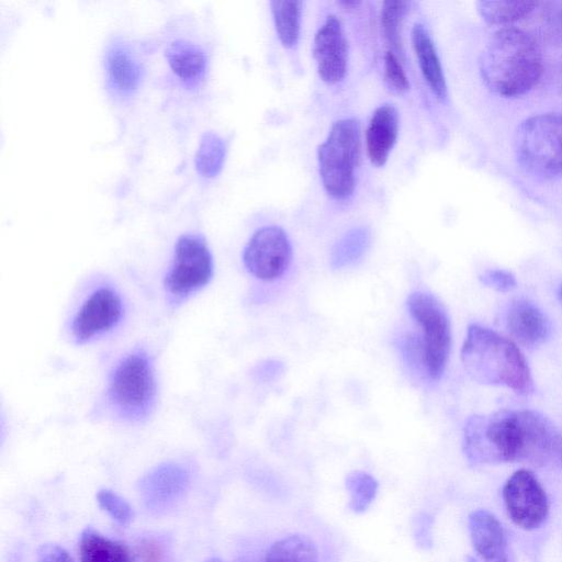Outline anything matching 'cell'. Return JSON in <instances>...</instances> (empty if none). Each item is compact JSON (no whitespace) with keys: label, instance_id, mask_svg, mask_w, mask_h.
I'll return each mask as SVG.
<instances>
[{"label":"cell","instance_id":"cell-4","mask_svg":"<svg viewBox=\"0 0 562 562\" xmlns=\"http://www.w3.org/2000/svg\"><path fill=\"white\" fill-rule=\"evenodd\" d=\"M360 153V122L353 117L336 121L317 149L322 183L331 198L345 200L352 194Z\"/></svg>","mask_w":562,"mask_h":562},{"label":"cell","instance_id":"cell-17","mask_svg":"<svg viewBox=\"0 0 562 562\" xmlns=\"http://www.w3.org/2000/svg\"><path fill=\"white\" fill-rule=\"evenodd\" d=\"M412 45L428 87L438 99H445L447 85L441 63L428 31L419 23L412 30Z\"/></svg>","mask_w":562,"mask_h":562},{"label":"cell","instance_id":"cell-11","mask_svg":"<svg viewBox=\"0 0 562 562\" xmlns=\"http://www.w3.org/2000/svg\"><path fill=\"white\" fill-rule=\"evenodd\" d=\"M123 315L119 293L110 286H100L82 302L71 322V335L77 344H86L113 329Z\"/></svg>","mask_w":562,"mask_h":562},{"label":"cell","instance_id":"cell-23","mask_svg":"<svg viewBox=\"0 0 562 562\" xmlns=\"http://www.w3.org/2000/svg\"><path fill=\"white\" fill-rule=\"evenodd\" d=\"M370 243L367 228L358 227L346 233L333 247L330 266L341 269L355 265L366 252Z\"/></svg>","mask_w":562,"mask_h":562},{"label":"cell","instance_id":"cell-9","mask_svg":"<svg viewBox=\"0 0 562 562\" xmlns=\"http://www.w3.org/2000/svg\"><path fill=\"white\" fill-rule=\"evenodd\" d=\"M292 259V247L286 233L279 226H265L248 240L243 261L255 278L271 281L280 278Z\"/></svg>","mask_w":562,"mask_h":562},{"label":"cell","instance_id":"cell-34","mask_svg":"<svg viewBox=\"0 0 562 562\" xmlns=\"http://www.w3.org/2000/svg\"><path fill=\"white\" fill-rule=\"evenodd\" d=\"M559 295H560V299H561V301H562V284H561V286H560Z\"/></svg>","mask_w":562,"mask_h":562},{"label":"cell","instance_id":"cell-24","mask_svg":"<svg viewBox=\"0 0 562 562\" xmlns=\"http://www.w3.org/2000/svg\"><path fill=\"white\" fill-rule=\"evenodd\" d=\"M538 2L526 0L480 1L477 10L481 16L492 24H508L527 16Z\"/></svg>","mask_w":562,"mask_h":562},{"label":"cell","instance_id":"cell-15","mask_svg":"<svg viewBox=\"0 0 562 562\" xmlns=\"http://www.w3.org/2000/svg\"><path fill=\"white\" fill-rule=\"evenodd\" d=\"M472 544L485 562H508L506 538L498 519L485 509H477L469 516Z\"/></svg>","mask_w":562,"mask_h":562},{"label":"cell","instance_id":"cell-5","mask_svg":"<svg viewBox=\"0 0 562 562\" xmlns=\"http://www.w3.org/2000/svg\"><path fill=\"white\" fill-rule=\"evenodd\" d=\"M108 396L115 412L124 419L140 422L150 414L156 398L153 364L143 350H134L114 367Z\"/></svg>","mask_w":562,"mask_h":562},{"label":"cell","instance_id":"cell-25","mask_svg":"<svg viewBox=\"0 0 562 562\" xmlns=\"http://www.w3.org/2000/svg\"><path fill=\"white\" fill-rule=\"evenodd\" d=\"M225 154L224 140L215 133H204L194 158L195 169L205 178L215 177L223 167Z\"/></svg>","mask_w":562,"mask_h":562},{"label":"cell","instance_id":"cell-19","mask_svg":"<svg viewBox=\"0 0 562 562\" xmlns=\"http://www.w3.org/2000/svg\"><path fill=\"white\" fill-rule=\"evenodd\" d=\"M105 64L109 78L117 91L128 93L137 88L142 67L125 46L112 45L106 53Z\"/></svg>","mask_w":562,"mask_h":562},{"label":"cell","instance_id":"cell-21","mask_svg":"<svg viewBox=\"0 0 562 562\" xmlns=\"http://www.w3.org/2000/svg\"><path fill=\"white\" fill-rule=\"evenodd\" d=\"M276 31L284 47H293L300 37L302 20V1L270 2Z\"/></svg>","mask_w":562,"mask_h":562},{"label":"cell","instance_id":"cell-31","mask_svg":"<svg viewBox=\"0 0 562 562\" xmlns=\"http://www.w3.org/2000/svg\"><path fill=\"white\" fill-rule=\"evenodd\" d=\"M162 547L153 539H143L138 542L133 555L134 562H162Z\"/></svg>","mask_w":562,"mask_h":562},{"label":"cell","instance_id":"cell-8","mask_svg":"<svg viewBox=\"0 0 562 562\" xmlns=\"http://www.w3.org/2000/svg\"><path fill=\"white\" fill-rule=\"evenodd\" d=\"M213 276V259L205 240L193 234L181 236L175 246L165 286L175 301H182L206 285Z\"/></svg>","mask_w":562,"mask_h":562},{"label":"cell","instance_id":"cell-33","mask_svg":"<svg viewBox=\"0 0 562 562\" xmlns=\"http://www.w3.org/2000/svg\"><path fill=\"white\" fill-rule=\"evenodd\" d=\"M206 562H222V561L217 558H211Z\"/></svg>","mask_w":562,"mask_h":562},{"label":"cell","instance_id":"cell-2","mask_svg":"<svg viewBox=\"0 0 562 562\" xmlns=\"http://www.w3.org/2000/svg\"><path fill=\"white\" fill-rule=\"evenodd\" d=\"M480 69L485 85L495 93L517 97L530 90L542 72V57L531 35L518 29H503L485 46Z\"/></svg>","mask_w":562,"mask_h":562},{"label":"cell","instance_id":"cell-16","mask_svg":"<svg viewBox=\"0 0 562 562\" xmlns=\"http://www.w3.org/2000/svg\"><path fill=\"white\" fill-rule=\"evenodd\" d=\"M506 325L520 345L535 347L549 335V323L543 313L527 300H516L508 308Z\"/></svg>","mask_w":562,"mask_h":562},{"label":"cell","instance_id":"cell-22","mask_svg":"<svg viewBox=\"0 0 562 562\" xmlns=\"http://www.w3.org/2000/svg\"><path fill=\"white\" fill-rule=\"evenodd\" d=\"M266 562H318L314 543L305 536L291 535L274 542Z\"/></svg>","mask_w":562,"mask_h":562},{"label":"cell","instance_id":"cell-18","mask_svg":"<svg viewBox=\"0 0 562 562\" xmlns=\"http://www.w3.org/2000/svg\"><path fill=\"white\" fill-rule=\"evenodd\" d=\"M166 58L172 71L187 85L199 82L206 71L204 50L190 42L176 41L166 49Z\"/></svg>","mask_w":562,"mask_h":562},{"label":"cell","instance_id":"cell-3","mask_svg":"<svg viewBox=\"0 0 562 562\" xmlns=\"http://www.w3.org/2000/svg\"><path fill=\"white\" fill-rule=\"evenodd\" d=\"M461 361L479 383L506 386L519 394L533 390L530 369L519 348L490 328L477 324L468 327Z\"/></svg>","mask_w":562,"mask_h":562},{"label":"cell","instance_id":"cell-10","mask_svg":"<svg viewBox=\"0 0 562 562\" xmlns=\"http://www.w3.org/2000/svg\"><path fill=\"white\" fill-rule=\"evenodd\" d=\"M503 498L510 519L522 529H536L547 518V494L529 470H517L508 477L503 488Z\"/></svg>","mask_w":562,"mask_h":562},{"label":"cell","instance_id":"cell-28","mask_svg":"<svg viewBox=\"0 0 562 562\" xmlns=\"http://www.w3.org/2000/svg\"><path fill=\"white\" fill-rule=\"evenodd\" d=\"M100 507L120 525H128L133 519V510L130 504L111 490H100L97 493Z\"/></svg>","mask_w":562,"mask_h":562},{"label":"cell","instance_id":"cell-26","mask_svg":"<svg viewBox=\"0 0 562 562\" xmlns=\"http://www.w3.org/2000/svg\"><path fill=\"white\" fill-rule=\"evenodd\" d=\"M409 3L406 1H385L381 9V29L389 50L403 56L401 27L404 16L408 12Z\"/></svg>","mask_w":562,"mask_h":562},{"label":"cell","instance_id":"cell-27","mask_svg":"<svg viewBox=\"0 0 562 562\" xmlns=\"http://www.w3.org/2000/svg\"><path fill=\"white\" fill-rule=\"evenodd\" d=\"M346 487L350 494V509L355 513H363L375 497L378 482L369 473L352 471L346 477Z\"/></svg>","mask_w":562,"mask_h":562},{"label":"cell","instance_id":"cell-12","mask_svg":"<svg viewBox=\"0 0 562 562\" xmlns=\"http://www.w3.org/2000/svg\"><path fill=\"white\" fill-rule=\"evenodd\" d=\"M313 57L321 79L328 85L340 82L347 72L348 42L342 25L335 15H328L313 41Z\"/></svg>","mask_w":562,"mask_h":562},{"label":"cell","instance_id":"cell-32","mask_svg":"<svg viewBox=\"0 0 562 562\" xmlns=\"http://www.w3.org/2000/svg\"><path fill=\"white\" fill-rule=\"evenodd\" d=\"M38 562H74L70 554L60 546L53 543L42 544L37 549Z\"/></svg>","mask_w":562,"mask_h":562},{"label":"cell","instance_id":"cell-6","mask_svg":"<svg viewBox=\"0 0 562 562\" xmlns=\"http://www.w3.org/2000/svg\"><path fill=\"white\" fill-rule=\"evenodd\" d=\"M518 162L544 178L562 175V115L546 113L522 121L514 135Z\"/></svg>","mask_w":562,"mask_h":562},{"label":"cell","instance_id":"cell-29","mask_svg":"<svg viewBox=\"0 0 562 562\" xmlns=\"http://www.w3.org/2000/svg\"><path fill=\"white\" fill-rule=\"evenodd\" d=\"M384 80L393 91L402 93L409 89V81L403 68L402 59L392 50L384 55Z\"/></svg>","mask_w":562,"mask_h":562},{"label":"cell","instance_id":"cell-7","mask_svg":"<svg viewBox=\"0 0 562 562\" xmlns=\"http://www.w3.org/2000/svg\"><path fill=\"white\" fill-rule=\"evenodd\" d=\"M407 310L420 327L417 338L426 374L437 381L445 372L450 348L451 326L442 304L430 293L416 291L406 301Z\"/></svg>","mask_w":562,"mask_h":562},{"label":"cell","instance_id":"cell-30","mask_svg":"<svg viewBox=\"0 0 562 562\" xmlns=\"http://www.w3.org/2000/svg\"><path fill=\"white\" fill-rule=\"evenodd\" d=\"M480 278L483 284L499 292H507L516 286L515 277L506 270H487Z\"/></svg>","mask_w":562,"mask_h":562},{"label":"cell","instance_id":"cell-13","mask_svg":"<svg viewBox=\"0 0 562 562\" xmlns=\"http://www.w3.org/2000/svg\"><path fill=\"white\" fill-rule=\"evenodd\" d=\"M189 473L176 463H165L149 471L139 483L140 495L151 509L171 505L186 491Z\"/></svg>","mask_w":562,"mask_h":562},{"label":"cell","instance_id":"cell-14","mask_svg":"<svg viewBox=\"0 0 562 562\" xmlns=\"http://www.w3.org/2000/svg\"><path fill=\"white\" fill-rule=\"evenodd\" d=\"M398 127V112L392 104H382L373 112L366 131V149L374 166L386 162L396 143Z\"/></svg>","mask_w":562,"mask_h":562},{"label":"cell","instance_id":"cell-20","mask_svg":"<svg viewBox=\"0 0 562 562\" xmlns=\"http://www.w3.org/2000/svg\"><path fill=\"white\" fill-rule=\"evenodd\" d=\"M80 562H134L128 549L92 528L82 531L79 542Z\"/></svg>","mask_w":562,"mask_h":562},{"label":"cell","instance_id":"cell-1","mask_svg":"<svg viewBox=\"0 0 562 562\" xmlns=\"http://www.w3.org/2000/svg\"><path fill=\"white\" fill-rule=\"evenodd\" d=\"M464 452L471 462L528 461L542 464L562 456V434L543 415L503 409L474 415L464 426Z\"/></svg>","mask_w":562,"mask_h":562}]
</instances>
